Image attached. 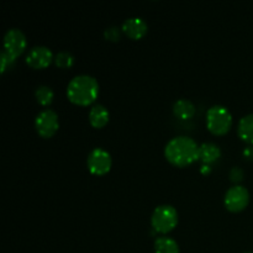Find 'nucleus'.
Instances as JSON below:
<instances>
[{"mask_svg": "<svg viewBox=\"0 0 253 253\" xmlns=\"http://www.w3.org/2000/svg\"><path fill=\"white\" fill-rule=\"evenodd\" d=\"M244 169L241 167H232L230 170V179L234 183H240L244 179Z\"/></svg>", "mask_w": 253, "mask_h": 253, "instance_id": "aec40b11", "label": "nucleus"}, {"mask_svg": "<svg viewBox=\"0 0 253 253\" xmlns=\"http://www.w3.org/2000/svg\"><path fill=\"white\" fill-rule=\"evenodd\" d=\"M244 253H253V252H244Z\"/></svg>", "mask_w": 253, "mask_h": 253, "instance_id": "5701e85b", "label": "nucleus"}, {"mask_svg": "<svg viewBox=\"0 0 253 253\" xmlns=\"http://www.w3.org/2000/svg\"><path fill=\"white\" fill-rule=\"evenodd\" d=\"M121 30H123L124 34L127 35L130 39L140 40L142 39L146 35V32H147L148 25L142 17H127L126 20H124L123 25H121Z\"/></svg>", "mask_w": 253, "mask_h": 253, "instance_id": "9d476101", "label": "nucleus"}, {"mask_svg": "<svg viewBox=\"0 0 253 253\" xmlns=\"http://www.w3.org/2000/svg\"><path fill=\"white\" fill-rule=\"evenodd\" d=\"M202 172H203V173L210 172V167H209V165H205V166H203V167H202Z\"/></svg>", "mask_w": 253, "mask_h": 253, "instance_id": "4be33fe9", "label": "nucleus"}, {"mask_svg": "<svg viewBox=\"0 0 253 253\" xmlns=\"http://www.w3.org/2000/svg\"><path fill=\"white\" fill-rule=\"evenodd\" d=\"M99 95V83L90 74H77L67 85V96L77 105H89Z\"/></svg>", "mask_w": 253, "mask_h": 253, "instance_id": "f03ea898", "label": "nucleus"}, {"mask_svg": "<svg viewBox=\"0 0 253 253\" xmlns=\"http://www.w3.org/2000/svg\"><path fill=\"white\" fill-rule=\"evenodd\" d=\"M225 207L230 211H241L249 205L250 203V192L244 185L236 184L234 187L229 188L227 192L225 193L224 198Z\"/></svg>", "mask_w": 253, "mask_h": 253, "instance_id": "0eeeda50", "label": "nucleus"}, {"mask_svg": "<svg viewBox=\"0 0 253 253\" xmlns=\"http://www.w3.org/2000/svg\"><path fill=\"white\" fill-rule=\"evenodd\" d=\"M15 58H16V57H14L11 53H9L7 51L2 49L1 53H0V63H1V69H0V71L4 73L7 69V67H11L12 64L15 63V61H16Z\"/></svg>", "mask_w": 253, "mask_h": 253, "instance_id": "a211bd4d", "label": "nucleus"}, {"mask_svg": "<svg viewBox=\"0 0 253 253\" xmlns=\"http://www.w3.org/2000/svg\"><path fill=\"white\" fill-rule=\"evenodd\" d=\"M35 96H36V100L39 101L41 105L43 106L49 105L54 98L53 89H52L49 85H44V84H42V85H39L36 88V90H35Z\"/></svg>", "mask_w": 253, "mask_h": 253, "instance_id": "dca6fc26", "label": "nucleus"}, {"mask_svg": "<svg viewBox=\"0 0 253 253\" xmlns=\"http://www.w3.org/2000/svg\"><path fill=\"white\" fill-rule=\"evenodd\" d=\"M232 126V114L226 106L215 104L207 111V127L214 135H225Z\"/></svg>", "mask_w": 253, "mask_h": 253, "instance_id": "7ed1b4c3", "label": "nucleus"}, {"mask_svg": "<svg viewBox=\"0 0 253 253\" xmlns=\"http://www.w3.org/2000/svg\"><path fill=\"white\" fill-rule=\"evenodd\" d=\"M35 127L42 137H51L59 128L58 114L53 109H43L35 119Z\"/></svg>", "mask_w": 253, "mask_h": 253, "instance_id": "39448f33", "label": "nucleus"}, {"mask_svg": "<svg viewBox=\"0 0 253 253\" xmlns=\"http://www.w3.org/2000/svg\"><path fill=\"white\" fill-rule=\"evenodd\" d=\"M179 215L177 209L170 204H162L155 208L151 215V225L160 234L172 231L178 224Z\"/></svg>", "mask_w": 253, "mask_h": 253, "instance_id": "20e7f679", "label": "nucleus"}, {"mask_svg": "<svg viewBox=\"0 0 253 253\" xmlns=\"http://www.w3.org/2000/svg\"><path fill=\"white\" fill-rule=\"evenodd\" d=\"M155 253H179V245L169 236H160L155 240Z\"/></svg>", "mask_w": 253, "mask_h": 253, "instance_id": "2eb2a0df", "label": "nucleus"}, {"mask_svg": "<svg viewBox=\"0 0 253 253\" xmlns=\"http://www.w3.org/2000/svg\"><path fill=\"white\" fill-rule=\"evenodd\" d=\"M244 156L249 160H253V146H247L244 148Z\"/></svg>", "mask_w": 253, "mask_h": 253, "instance_id": "412c9836", "label": "nucleus"}, {"mask_svg": "<svg viewBox=\"0 0 253 253\" xmlns=\"http://www.w3.org/2000/svg\"><path fill=\"white\" fill-rule=\"evenodd\" d=\"M53 59L54 56L51 48H48L47 46H42V44L32 47L26 54V63L35 69L46 68Z\"/></svg>", "mask_w": 253, "mask_h": 253, "instance_id": "1a4fd4ad", "label": "nucleus"}, {"mask_svg": "<svg viewBox=\"0 0 253 253\" xmlns=\"http://www.w3.org/2000/svg\"><path fill=\"white\" fill-rule=\"evenodd\" d=\"M123 30L118 26H109L106 27L105 31H104V36L109 41H118L120 39V35Z\"/></svg>", "mask_w": 253, "mask_h": 253, "instance_id": "6ab92c4d", "label": "nucleus"}, {"mask_svg": "<svg viewBox=\"0 0 253 253\" xmlns=\"http://www.w3.org/2000/svg\"><path fill=\"white\" fill-rule=\"evenodd\" d=\"M197 108H195L194 103L189 99H178L173 104V113L180 120H189L194 116Z\"/></svg>", "mask_w": 253, "mask_h": 253, "instance_id": "f8f14e48", "label": "nucleus"}, {"mask_svg": "<svg viewBox=\"0 0 253 253\" xmlns=\"http://www.w3.org/2000/svg\"><path fill=\"white\" fill-rule=\"evenodd\" d=\"M27 46V39L24 31L17 27L9 29L4 35V49L14 57L20 56Z\"/></svg>", "mask_w": 253, "mask_h": 253, "instance_id": "6e6552de", "label": "nucleus"}, {"mask_svg": "<svg viewBox=\"0 0 253 253\" xmlns=\"http://www.w3.org/2000/svg\"><path fill=\"white\" fill-rule=\"evenodd\" d=\"M109 119H110V113L103 104H95L89 110V121L94 127H104L108 124Z\"/></svg>", "mask_w": 253, "mask_h": 253, "instance_id": "9b49d317", "label": "nucleus"}, {"mask_svg": "<svg viewBox=\"0 0 253 253\" xmlns=\"http://www.w3.org/2000/svg\"><path fill=\"white\" fill-rule=\"evenodd\" d=\"M237 135L242 141L253 145V113L247 114L240 119Z\"/></svg>", "mask_w": 253, "mask_h": 253, "instance_id": "4468645a", "label": "nucleus"}, {"mask_svg": "<svg viewBox=\"0 0 253 253\" xmlns=\"http://www.w3.org/2000/svg\"><path fill=\"white\" fill-rule=\"evenodd\" d=\"M53 61L59 68H69L74 63V56L69 51H59L54 54Z\"/></svg>", "mask_w": 253, "mask_h": 253, "instance_id": "f3484780", "label": "nucleus"}, {"mask_svg": "<svg viewBox=\"0 0 253 253\" xmlns=\"http://www.w3.org/2000/svg\"><path fill=\"white\" fill-rule=\"evenodd\" d=\"M86 165H88L89 170L93 174L103 175L110 170L111 165H113V158L109 151L103 147H95L89 152L88 158H86Z\"/></svg>", "mask_w": 253, "mask_h": 253, "instance_id": "423d86ee", "label": "nucleus"}, {"mask_svg": "<svg viewBox=\"0 0 253 253\" xmlns=\"http://www.w3.org/2000/svg\"><path fill=\"white\" fill-rule=\"evenodd\" d=\"M165 156L172 165L184 167L199 158V145L189 136H175L166 145Z\"/></svg>", "mask_w": 253, "mask_h": 253, "instance_id": "f257e3e1", "label": "nucleus"}, {"mask_svg": "<svg viewBox=\"0 0 253 253\" xmlns=\"http://www.w3.org/2000/svg\"><path fill=\"white\" fill-rule=\"evenodd\" d=\"M220 156H221V148L215 142H203L202 145H199V158L205 165L215 162L219 160Z\"/></svg>", "mask_w": 253, "mask_h": 253, "instance_id": "ddd939ff", "label": "nucleus"}]
</instances>
